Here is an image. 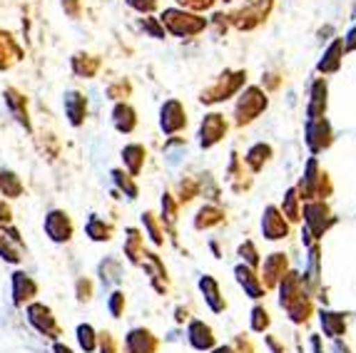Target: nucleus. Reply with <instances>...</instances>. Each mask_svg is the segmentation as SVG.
Masks as SVG:
<instances>
[{"mask_svg": "<svg viewBox=\"0 0 356 353\" xmlns=\"http://www.w3.org/2000/svg\"><path fill=\"white\" fill-rule=\"evenodd\" d=\"M321 329L329 338H339V336H344L346 331V316L344 313H337V311H321Z\"/></svg>", "mask_w": 356, "mask_h": 353, "instance_id": "nucleus-27", "label": "nucleus"}, {"mask_svg": "<svg viewBox=\"0 0 356 353\" xmlns=\"http://www.w3.org/2000/svg\"><path fill=\"white\" fill-rule=\"evenodd\" d=\"M100 65H102L100 58H95V55L77 53L75 58H72V70H75L77 77H95Z\"/></svg>", "mask_w": 356, "mask_h": 353, "instance_id": "nucleus-28", "label": "nucleus"}, {"mask_svg": "<svg viewBox=\"0 0 356 353\" xmlns=\"http://www.w3.org/2000/svg\"><path fill=\"white\" fill-rule=\"evenodd\" d=\"M341 58H344V40L337 38V40L329 45L327 53H324V58H321L316 70H319L321 75H332V72H337L339 67H341Z\"/></svg>", "mask_w": 356, "mask_h": 353, "instance_id": "nucleus-24", "label": "nucleus"}, {"mask_svg": "<svg viewBox=\"0 0 356 353\" xmlns=\"http://www.w3.org/2000/svg\"><path fill=\"white\" fill-rule=\"evenodd\" d=\"M97 343H100V353H118V343H115V338H113L110 331H102L100 338H97Z\"/></svg>", "mask_w": 356, "mask_h": 353, "instance_id": "nucleus-44", "label": "nucleus"}, {"mask_svg": "<svg viewBox=\"0 0 356 353\" xmlns=\"http://www.w3.org/2000/svg\"><path fill=\"white\" fill-rule=\"evenodd\" d=\"M195 195H197V182L187 179V182L179 184V202H190V199H195Z\"/></svg>", "mask_w": 356, "mask_h": 353, "instance_id": "nucleus-46", "label": "nucleus"}, {"mask_svg": "<svg viewBox=\"0 0 356 353\" xmlns=\"http://www.w3.org/2000/svg\"><path fill=\"white\" fill-rule=\"evenodd\" d=\"M63 105H65L67 122H70L72 127H80V124L85 122V117H88V97H85L83 92H77V90H70V92H65Z\"/></svg>", "mask_w": 356, "mask_h": 353, "instance_id": "nucleus-13", "label": "nucleus"}, {"mask_svg": "<svg viewBox=\"0 0 356 353\" xmlns=\"http://www.w3.org/2000/svg\"><path fill=\"white\" fill-rule=\"evenodd\" d=\"M214 353H237L232 346H220V348H214Z\"/></svg>", "mask_w": 356, "mask_h": 353, "instance_id": "nucleus-53", "label": "nucleus"}, {"mask_svg": "<svg viewBox=\"0 0 356 353\" xmlns=\"http://www.w3.org/2000/svg\"><path fill=\"white\" fill-rule=\"evenodd\" d=\"M53 351H55V353H72L70 348L65 346V343H55V348H53Z\"/></svg>", "mask_w": 356, "mask_h": 353, "instance_id": "nucleus-52", "label": "nucleus"}, {"mask_svg": "<svg viewBox=\"0 0 356 353\" xmlns=\"http://www.w3.org/2000/svg\"><path fill=\"white\" fill-rule=\"evenodd\" d=\"M344 47H346V50H356V28L344 38Z\"/></svg>", "mask_w": 356, "mask_h": 353, "instance_id": "nucleus-51", "label": "nucleus"}, {"mask_svg": "<svg viewBox=\"0 0 356 353\" xmlns=\"http://www.w3.org/2000/svg\"><path fill=\"white\" fill-rule=\"evenodd\" d=\"M13 219V212H10V206L6 204V202H0V227H8Z\"/></svg>", "mask_w": 356, "mask_h": 353, "instance_id": "nucleus-50", "label": "nucleus"}, {"mask_svg": "<svg viewBox=\"0 0 356 353\" xmlns=\"http://www.w3.org/2000/svg\"><path fill=\"white\" fill-rule=\"evenodd\" d=\"M28 321L38 334L48 336V338H58L60 336L58 321H55L50 306H45V304H30L28 306Z\"/></svg>", "mask_w": 356, "mask_h": 353, "instance_id": "nucleus-8", "label": "nucleus"}, {"mask_svg": "<svg viewBox=\"0 0 356 353\" xmlns=\"http://www.w3.org/2000/svg\"><path fill=\"white\" fill-rule=\"evenodd\" d=\"M23 58V50L18 47V42L13 40L10 33L0 30V70H10L13 63H18Z\"/></svg>", "mask_w": 356, "mask_h": 353, "instance_id": "nucleus-21", "label": "nucleus"}, {"mask_svg": "<svg viewBox=\"0 0 356 353\" xmlns=\"http://www.w3.org/2000/svg\"><path fill=\"white\" fill-rule=\"evenodd\" d=\"M130 92H132V85L127 83V80H118V83H113L107 88V97H110V100H122V97H127Z\"/></svg>", "mask_w": 356, "mask_h": 353, "instance_id": "nucleus-41", "label": "nucleus"}, {"mask_svg": "<svg viewBox=\"0 0 356 353\" xmlns=\"http://www.w3.org/2000/svg\"><path fill=\"white\" fill-rule=\"evenodd\" d=\"M127 6L135 8V10L143 13V15H149V13L157 8V0H127Z\"/></svg>", "mask_w": 356, "mask_h": 353, "instance_id": "nucleus-45", "label": "nucleus"}, {"mask_svg": "<svg viewBox=\"0 0 356 353\" xmlns=\"http://www.w3.org/2000/svg\"><path fill=\"white\" fill-rule=\"evenodd\" d=\"M234 277H237V281H239V286L247 291V294L252 296V299H261L264 296V284H261V279L254 274V269H250L247 264H239L237 269H234Z\"/></svg>", "mask_w": 356, "mask_h": 353, "instance_id": "nucleus-18", "label": "nucleus"}, {"mask_svg": "<svg viewBox=\"0 0 356 353\" xmlns=\"http://www.w3.org/2000/svg\"><path fill=\"white\" fill-rule=\"evenodd\" d=\"M72 231H75V227H72V219L67 217L65 212L55 209V212H50L48 217H45V234H48L55 244L70 242Z\"/></svg>", "mask_w": 356, "mask_h": 353, "instance_id": "nucleus-11", "label": "nucleus"}, {"mask_svg": "<svg viewBox=\"0 0 356 353\" xmlns=\"http://www.w3.org/2000/svg\"><path fill=\"white\" fill-rule=\"evenodd\" d=\"M0 259L10 261V264H20L23 259V239L15 229L0 231Z\"/></svg>", "mask_w": 356, "mask_h": 353, "instance_id": "nucleus-16", "label": "nucleus"}, {"mask_svg": "<svg viewBox=\"0 0 356 353\" xmlns=\"http://www.w3.org/2000/svg\"><path fill=\"white\" fill-rule=\"evenodd\" d=\"M324 112H327V80L319 77L312 85V100H309L307 115L309 120H314V117H324Z\"/></svg>", "mask_w": 356, "mask_h": 353, "instance_id": "nucleus-23", "label": "nucleus"}, {"mask_svg": "<svg viewBox=\"0 0 356 353\" xmlns=\"http://www.w3.org/2000/svg\"><path fill=\"white\" fill-rule=\"evenodd\" d=\"M294 189H297V195H299V199H302V202L304 199H307V202L327 199V197L334 192L332 179H329L327 172L319 170V162H316V159H309V162H307V172H304L299 187H294Z\"/></svg>", "mask_w": 356, "mask_h": 353, "instance_id": "nucleus-2", "label": "nucleus"}, {"mask_svg": "<svg viewBox=\"0 0 356 353\" xmlns=\"http://www.w3.org/2000/svg\"><path fill=\"white\" fill-rule=\"evenodd\" d=\"M160 127L165 135H177L187 127V115H184L182 102L167 100L160 110Z\"/></svg>", "mask_w": 356, "mask_h": 353, "instance_id": "nucleus-9", "label": "nucleus"}, {"mask_svg": "<svg viewBox=\"0 0 356 353\" xmlns=\"http://www.w3.org/2000/svg\"><path fill=\"white\" fill-rule=\"evenodd\" d=\"M334 132L332 124L327 122V117H314L307 122V145L314 154L324 152V149L332 147Z\"/></svg>", "mask_w": 356, "mask_h": 353, "instance_id": "nucleus-7", "label": "nucleus"}, {"mask_svg": "<svg viewBox=\"0 0 356 353\" xmlns=\"http://www.w3.org/2000/svg\"><path fill=\"white\" fill-rule=\"evenodd\" d=\"M35 294H38V284L33 281L25 271H15V274H13V301H15L18 306H23V304H28Z\"/></svg>", "mask_w": 356, "mask_h": 353, "instance_id": "nucleus-17", "label": "nucleus"}, {"mask_svg": "<svg viewBox=\"0 0 356 353\" xmlns=\"http://www.w3.org/2000/svg\"><path fill=\"white\" fill-rule=\"evenodd\" d=\"M63 10H65L70 18H77V15H80V0H63Z\"/></svg>", "mask_w": 356, "mask_h": 353, "instance_id": "nucleus-48", "label": "nucleus"}, {"mask_svg": "<svg viewBox=\"0 0 356 353\" xmlns=\"http://www.w3.org/2000/svg\"><path fill=\"white\" fill-rule=\"evenodd\" d=\"M77 343L85 353H92L97 348V334L90 324H80L77 326Z\"/></svg>", "mask_w": 356, "mask_h": 353, "instance_id": "nucleus-35", "label": "nucleus"}, {"mask_svg": "<svg viewBox=\"0 0 356 353\" xmlns=\"http://www.w3.org/2000/svg\"><path fill=\"white\" fill-rule=\"evenodd\" d=\"M239 256L247 261L250 269H257V266H259V252H257V247L252 242H244L242 247H239Z\"/></svg>", "mask_w": 356, "mask_h": 353, "instance_id": "nucleus-40", "label": "nucleus"}, {"mask_svg": "<svg viewBox=\"0 0 356 353\" xmlns=\"http://www.w3.org/2000/svg\"><path fill=\"white\" fill-rule=\"evenodd\" d=\"M160 23H162V28L170 30V33L177 38H192L207 28V20L195 15V13L182 10V8H170V10H165Z\"/></svg>", "mask_w": 356, "mask_h": 353, "instance_id": "nucleus-3", "label": "nucleus"}, {"mask_svg": "<svg viewBox=\"0 0 356 353\" xmlns=\"http://www.w3.org/2000/svg\"><path fill=\"white\" fill-rule=\"evenodd\" d=\"M6 105H8V110H10V115L15 120H18L20 124H23L25 130H30V117H28V100H25L23 95L18 92V90H13V88H8L6 90Z\"/></svg>", "mask_w": 356, "mask_h": 353, "instance_id": "nucleus-22", "label": "nucleus"}, {"mask_svg": "<svg viewBox=\"0 0 356 353\" xmlns=\"http://www.w3.org/2000/svg\"><path fill=\"white\" fill-rule=\"evenodd\" d=\"M261 231L269 242H280L284 236H289V222L277 206H267L264 209V219H261Z\"/></svg>", "mask_w": 356, "mask_h": 353, "instance_id": "nucleus-12", "label": "nucleus"}, {"mask_svg": "<svg viewBox=\"0 0 356 353\" xmlns=\"http://www.w3.org/2000/svg\"><path fill=\"white\" fill-rule=\"evenodd\" d=\"M113 122H115V130L122 132V135H130V132H135L137 127V112L132 105H127V102H118L113 110Z\"/></svg>", "mask_w": 356, "mask_h": 353, "instance_id": "nucleus-20", "label": "nucleus"}, {"mask_svg": "<svg viewBox=\"0 0 356 353\" xmlns=\"http://www.w3.org/2000/svg\"><path fill=\"white\" fill-rule=\"evenodd\" d=\"M200 288H202V294H204V301L209 304V309L212 311H225L227 309V301H225V296L220 294V284L214 281L212 277H202L200 279Z\"/></svg>", "mask_w": 356, "mask_h": 353, "instance_id": "nucleus-25", "label": "nucleus"}, {"mask_svg": "<svg viewBox=\"0 0 356 353\" xmlns=\"http://www.w3.org/2000/svg\"><path fill=\"white\" fill-rule=\"evenodd\" d=\"M85 231H88V236L92 242H110L113 239V224H107L100 217H90Z\"/></svg>", "mask_w": 356, "mask_h": 353, "instance_id": "nucleus-32", "label": "nucleus"}, {"mask_svg": "<svg viewBox=\"0 0 356 353\" xmlns=\"http://www.w3.org/2000/svg\"><path fill=\"white\" fill-rule=\"evenodd\" d=\"M143 224H145V229H147L149 242H152L154 247H162V244H165V239H162V227H160V222H157V217H154L152 212H145L143 214Z\"/></svg>", "mask_w": 356, "mask_h": 353, "instance_id": "nucleus-36", "label": "nucleus"}, {"mask_svg": "<svg viewBox=\"0 0 356 353\" xmlns=\"http://www.w3.org/2000/svg\"><path fill=\"white\" fill-rule=\"evenodd\" d=\"M187 338H190V346L197 351H209L214 348V331L209 329L204 321H192L190 331H187Z\"/></svg>", "mask_w": 356, "mask_h": 353, "instance_id": "nucleus-19", "label": "nucleus"}, {"mask_svg": "<svg viewBox=\"0 0 356 353\" xmlns=\"http://www.w3.org/2000/svg\"><path fill=\"white\" fill-rule=\"evenodd\" d=\"M113 179H115V184H118V187L122 189V192H125L127 197H130V199H135L140 189H137V184L132 182L130 174H125L122 170H113Z\"/></svg>", "mask_w": 356, "mask_h": 353, "instance_id": "nucleus-37", "label": "nucleus"}, {"mask_svg": "<svg viewBox=\"0 0 356 353\" xmlns=\"http://www.w3.org/2000/svg\"><path fill=\"white\" fill-rule=\"evenodd\" d=\"M0 195L8 197V199H18L23 195V182L15 172L0 170Z\"/></svg>", "mask_w": 356, "mask_h": 353, "instance_id": "nucleus-30", "label": "nucleus"}, {"mask_svg": "<svg viewBox=\"0 0 356 353\" xmlns=\"http://www.w3.org/2000/svg\"><path fill=\"white\" fill-rule=\"evenodd\" d=\"M302 217H304V231H307L312 239H321V236L329 231V227L337 222V219H334V214H332V209L324 204V199L307 202Z\"/></svg>", "mask_w": 356, "mask_h": 353, "instance_id": "nucleus-4", "label": "nucleus"}, {"mask_svg": "<svg viewBox=\"0 0 356 353\" xmlns=\"http://www.w3.org/2000/svg\"><path fill=\"white\" fill-rule=\"evenodd\" d=\"M299 195H297V189L291 187L289 192H286L284 202H282V214H284L289 222H299L302 219V212H299Z\"/></svg>", "mask_w": 356, "mask_h": 353, "instance_id": "nucleus-34", "label": "nucleus"}, {"mask_svg": "<svg viewBox=\"0 0 356 353\" xmlns=\"http://www.w3.org/2000/svg\"><path fill=\"white\" fill-rule=\"evenodd\" d=\"M227 127H229V124H227L225 115H220V112L207 115V117L202 120V124H200V145H202L204 149L214 147V145L227 135Z\"/></svg>", "mask_w": 356, "mask_h": 353, "instance_id": "nucleus-10", "label": "nucleus"}, {"mask_svg": "<svg viewBox=\"0 0 356 353\" xmlns=\"http://www.w3.org/2000/svg\"><path fill=\"white\" fill-rule=\"evenodd\" d=\"M225 222V212H222L220 206L214 204H204L200 212H197L195 217V229H212V227H217V224Z\"/></svg>", "mask_w": 356, "mask_h": 353, "instance_id": "nucleus-26", "label": "nucleus"}, {"mask_svg": "<svg viewBox=\"0 0 356 353\" xmlns=\"http://www.w3.org/2000/svg\"><path fill=\"white\" fill-rule=\"evenodd\" d=\"M125 256L130 264H140L145 256V239L137 229H127L125 236Z\"/></svg>", "mask_w": 356, "mask_h": 353, "instance_id": "nucleus-29", "label": "nucleus"}, {"mask_svg": "<svg viewBox=\"0 0 356 353\" xmlns=\"http://www.w3.org/2000/svg\"><path fill=\"white\" fill-rule=\"evenodd\" d=\"M145 157H147V152H145L143 145H127V147L122 149V162H125V167L130 170V174H140V172H143Z\"/></svg>", "mask_w": 356, "mask_h": 353, "instance_id": "nucleus-31", "label": "nucleus"}, {"mask_svg": "<svg viewBox=\"0 0 356 353\" xmlns=\"http://www.w3.org/2000/svg\"><path fill=\"white\" fill-rule=\"evenodd\" d=\"M177 6H182V10H209L214 0H177Z\"/></svg>", "mask_w": 356, "mask_h": 353, "instance_id": "nucleus-43", "label": "nucleus"}, {"mask_svg": "<svg viewBox=\"0 0 356 353\" xmlns=\"http://www.w3.org/2000/svg\"><path fill=\"white\" fill-rule=\"evenodd\" d=\"M272 324V318H269V311L264 306H254L252 309V331L257 334H264Z\"/></svg>", "mask_w": 356, "mask_h": 353, "instance_id": "nucleus-38", "label": "nucleus"}, {"mask_svg": "<svg viewBox=\"0 0 356 353\" xmlns=\"http://www.w3.org/2000/svg\"><path fill=\"white\" fill-rule=\"evenodd\" d=\"M269 159H272V147L269 145H264V142H259V145H254V147L247 152V157H244V162L250 165L252 172H259L261 167L267 165Z\"/></svg>", "mask_w": 356, "mask_h": 353, "instance_id": "nucleus-33", "label": "nucleus"}, {"mask_svg": "<svg viewBox=\"0 0 356 353\" xmlns=\"http://www.w3.org/2000/svg\"><path fill=\"white\" fill-rule=\"evenodd\" d=\"M127 353H157L160 341L152 336V331L147 329H132L125 338Z\"/></svg>", "mask_w": 356, "mask_h": 353, "instance_id": "nucleus-15", "label": "nucleus"}, {"mask_svg": "<svg viewBox=\"0 0 356 353\" xmlns=\"http://www.w3.org/2000/svg\"><path fill=\"white\" fill-rule=\"evenodd\" d=\"M277 286H280V294H282L280 304H282V309L289 313L291 321H294V324H307L312 311H314V306H312V299H309L307 291H304L302 277L291 271V274L282 277V281L277 284Z\"/></svg>", "mask_w": 356, "mask_h": 353, "instance_id": "nucleus-1", "label": "nucleus"}, {"mask_svg": "<svg viewBox=\"0 0 356 353\" xmlns=\"http://www.w3.org/2000/svg\"><path fill=\"white\" fill-rule=\"evenodd\" d=\"M244 80H247V72H244V70H239V72H225V75H220V80H217V83H214L212 88L204 90L200 100H202L204 105H214V102L227 100V97H232V95H234L239 88H242Z\"/></svg>", "mask_w": 356, "mask_h": 353, "instance_id": "nucleus-6", "label": "nucleus"}, {"mask_svg": "<svg viewBox=\"0 0 356 353\" xmlns=\"http://www.w3.org/2000/svg\"><path fill=\"white\" fill-rule=\"evenodd\" d=\"M162 222H165L167 227H175V222H177V202L170 195L162 197Z\"/></svg>", "mask_w": 356, "mask_h": 353, "instance_id": "nucleus-39", "label": "nucleus"}, {"mask_svg": "<svg viewBox=\"0 0 356 353\" xmlns=\"http://www.w3.org/2000/svg\"><path fill=\"white\" fill-rule=\"evenodd\" d=\"M184 318H187V311H184V309H177V321H184Z\"/></svg>", "mask_w": 356, "mask_h": 353, "instance_id": "nucleus-54", "label": "nucleus"}, {"mask_svg": "<svg viewBox=\"0 0 356 353\" xmlns=\"http://www.w3.org/2000/svg\"><path fill=\"white\" fill-rule=\"evenodd\" d=\"M145 30H149L154 38H165V28H160V25L154 23V18H145Z\"/></svg>", "mask_w": 356, "mask_h": 353, "instance_id": "nucleus-49", "label": "nucleus"}, {"mask_svg": "<svg viewBox=\"0 0 356 353\" xmlns=\"http://www.w3.org/2000/svg\"><path fill=\"white\" fill-rule=\"evenodd\" d=\"M267 95L261 92L259 88H247L239 95L237 105H234V120L237 124H250L259 117L261 112L267 110Z\"/></svg>", "mask_w": 356, "mask_h": 353, "instance_id": "nucleus-5", "label": "nucleus"}, {"mask_svg": "<svg viewBox=\"0 0 356 353\" xmlns=\"http://www.w3.org/2000/svg\"><path fill=\"white\" fill-rule=\"evenodd\" d=\"M92 299V281L90 279H80L77 281V301H90Z\"/></svg>", "mask_w": 356, "mask_h": 353, "instance_id": "nucleus-47", "label": "nucleus"}, {"mask_svg": "<svg viewBox=\"0 0 356 353\" xmlns=\"http://www.w3.org/2000/svg\"><path fill=\"white\" fill-rule=\"evenodd\" d=\"M286 274V256L284 254H269L267 259H264V269H261V284L264 288H274L277 284L282 281V277Z\"/></svg>", "mask_w": 356, "mask_h": 353, "instance_id": "nucleus-14", "label": "nucleus"}, {"mask_svg": "<svg viewBox=\"0 0 356 353\" xmlns=\"http://www.w3.org/2000/svg\"><path fill=\"white\" fill-rule=\"evenodd\" d=\"M107 309H110V313H113L115 318L122 316V313H125V294H122V291H115V294L110 296V301H107Z\"/></svg>", "mask_w": 356, "mask_h": 353, "instance_id": "nucleus-42", "label": "nucleus"}]
</instances>
